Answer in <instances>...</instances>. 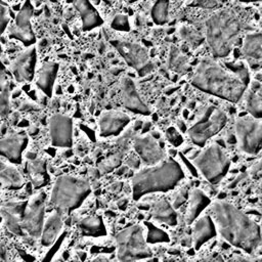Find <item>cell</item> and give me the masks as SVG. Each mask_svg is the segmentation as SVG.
<instances>
[{
  "mask_svg": "<svg viewBox=\"0 0 262 262\" xmlns=\"http://www.w3.org/2000/svg\"><path fill=\"white\" fill-rule=\"evenodd\" d=\"M249 83V74L242 64H228L227 68L212 59L202 60L191 79L198 89L219 98L237 102Z\"/></svg>",
  "mask_w": 262,
  "mask_h": 262,
  "instance_id": "cell-1",
  "label": "cell"
},
{
  "mask_svg": "<svg viewBox=\"0 0 262 262\" xmlns=\"http://www.w3.org/2000/svg\"><path fill=\"white\" fill-rule=\"evenodd\" d=\"M217 232L231 246L254 254L261 247L260 226L232 204L215 201L211 206Z\"/></svg>",
  "mask_w": 262,
  "mask_h": 262,
  "instance_id": "cell-2",
  "label": "cell"
},
{
  "mask_svg": "<svg viewBox=\"0 0 262 262\" xmlns=\"http://www.w3.org/2000/svg\"><path fill=\"white\" fill-rule=\"evenodd\" d=\"M185 177L180 164L173 160L139 170L132 178V196L138 201L142 196L154 192H167L174 189Z\"/></svg>",
  "mask_w": 262,
  "mask_h": 262,
  "instance_id": "cell-3",
  "label": "cell"
},
{
  "mask_svg": "<svg viewBox=\"0 0 262 262\" xmlns=\"http://www.w3.org/2000/svg\"><path fill=\"white\" fill-rule=\"evenodd\" d=\"M239 32V18L231 9L217 10L206 20V39L214 55L218 57H224L230 52Z\"/></svg>",
  "mask_w": 262,
  "mask_h": 262,
  "instance_id": "cell-4",
  "label": "cell"
},
{
  "mask_svg": "<svg viewBox=\"0 0 262 262\" xmlns=\"http://www.w3.org/2000/svg\"><path fill=\"white\" fill-rule=\"evenodd\" d=\"M91 192L87 179L72 175L59 176L53 184L50 203L55 211L69 214L78 209Z\"/></svg>",
  "mask_w": 262,
  "mask_h": 262,
  "instance_id": "cell-5",
  "label": "cell"
},
{
  "mask_svg": "<svg viewBox=\"0 0 262 262\" xmlns=\"http://www.w3.org/2000/svg\"><path fill=\"white\" fill-rule=\"evenodd\" d=\"M116 247L120 262H135L152 255L140 225H131L121 230L116 235Z\"/></svg>",
  "mask_w": 262,
  "mask_h": 262,
  "instance_id": "cell-6",
  "label": "cell"
},
{
  "mask_svg": "<svg viewBox=\"0 0 262 262\" xmlns=\"http://www.w3.org/2000/svg\"><path fill=\"white\" fill-rule=\"evenodd\" d=\"M193 164L207 181L214 185L224 178L230 167L226 152L217 143H212L201 151L193 159Z\"/></svg>",
  "mask_w": 262,
  "mask_h": 262,
  "instance_id": "cell-7",
  "label": "cell"
},
{
  "mask_svg": "<svg viewBox=\"0 0 262 262\" xmlns=\"http://www.w3.org/2000/svg\"><path fill=\"white\" fill-rule=\"evenodd\" d=\"M226 114L215 106H208L201 118L187 130L191 142L204 146L208 139L220 132L226 125Z\"/></svg>",
  "mask_w": 262,
  "mask_h": 262,
  "instance_id": "cell-8",
  "label": "cell"
},
{
  "mask_svg": "<svg viewBox=\"0 0 262 262\" xmlns=\"http://www.w3.org/2000/svg\"><path fill=\"white\" fill-rule=\"evenodd\" d=\"M239 148L248 155H257L262 146V121L252 116L239 117L234 122Z\"/></svg>",
  "mask_w": 262,
  "mask_h": 262,
  "instance_id": "cell-9",
  "label": "cell"
},
{
  "mask_svg": "<svg viewBox=\"0 0 262 262\" xmlns=\"http://www.w3.org/2000/svg\"><path fill=\"white\" fill-rule=\"evenodd\" d=\"M111 43L123 56L126 62L136 70L139 76L143 77L154 70V63L149 59L147 50L140 44L121 39L112 40Z\"/></svg>",
  "mask_w": 262,
  "mask_h": 262,
  "instance_id": "cell-10",
  "label": "cell"
},
{
  "mask_svg": "<svg viewBox=\"0 0 262 262\" xmlns=\"http://www.w3.org/2000/svg\"><path fill=\"white\" fill-rule=\"evenodd\" d=\"M45 201L44 192H39L34 195L28 203L21 219L23 231H26L32 237H40L42 227L44 224L45 215Z\"/></svg>",
  "mask_w": 262,
  "mask_h": 262,
  "instance_id": "cell-11",
  "label": "cell"
},
{
  "mask_svg": "<svg viewBox=\"0 0 262 262\" xmlns=\"http://www.w3.org/2000/svg\"><path fill=\"white\" fill-rule=\"evenodd\" d=\"M34 12L32 3L27 0L15 16L14 23L8 29V36L11 39L20 41L25 46L30 47L35 43V34L31 25V18Z\"/></svg>",
  "mask_w": 262,
  "mask_h": 262,
  "instance_id": "cell-12",
  "label": "cell"
},
{
  "mask_svg": "<svg viewBox=\"0 0 262 262\" xmlns=\"http://www.w3.org/2000/svg\"><path fill=\"white\" fill-rule=\"evenodd\" d=\"M51 143L57 147H71L73 144V120L62 114H54L49 119Z\"/></svg>",
  "mask_w": 262,
  "mask_h": 262,
  "instance_id": "cell-13",
  "label": "cell"
},
{
  "mask_svg": "<svg viewBox=\"0 0 262 262\" xmlns=\"http://www.w3.org/2000/svg\"><path fill=\"white\" fill-rule=\"evenodd\" d=\"M133 147L138 158L147 166H154L166 159V154L152 135L136 136Z\"/></svg>",
  "mask_w": 262,
  "mask_h": 262,
  "instance_id": "cell-14",
  "label": "cell"
},
{
  "mask_svg": "<svg viewBox=\"0 0 262 262\" xmlns=\"http://www.w3.org/2000/svg\"><path fill=\"white\" fill-rule=\"evenodd\" d=\"M36 62V49L34 47H30L12 61L9 71L17 82H30L33 80L35 75Z\"/></svg>",
  "mask_w": 262,
  "mask_h": 262,
  "instance_id": "cell-15",
  "label": "cell"
},
{
  "mask_svg": "<svg viewBox=\"0 0 262 262\" xmlns=\"http://www.w3.org/2000/svg\"><path fill=\"white\" fill-rule=\"evenodd\" d=\"M120 95L122 103L127 110L135 114H140L144 116L149 115L150 111L148 106L144 103V101L141 99L132 79L124 77L121 80Z\"/></svg>",
  "mask_w": 262,
  "mask_h": 262,
  "instance_id": "cell-16",
  "label": "cell"
},
{
  "mask_svg": "<svg viewBox=\"0 0 262 262\" xmlns=\"http://www.w3.org/2000/svg\"><path fill=\"white\" fill-rule=\"evenodd\" d=\"M130 118L125 113L119 111H107L101 114L98 125L101 137L117 136L129 124Z\"/></svg>",
  "mask_w": 262,
  "mask_h": 262,
  "instance_id": "cell-17",
  "label": "cell"
},
{
  "mask_svg": "<svg viewBox=\"0 0 262 262\" xmlns=\"http://www.w3.org/2000/svg\"><path fill=\"white\" fill-rule=\"evenodd\" d=\"M28 144V136L25 133H12L0 139V156L12 163L18 164L21 155Z\"/></svg>",
  "mask_w": 262,
  "mask_h": 262,
  "instance_id": "cell-18",
  "label": "cell"
},
{
  "mask_svg": "<svg viewBox=\"0 0 262 262\" xmlns=\"http://www.w3.org/2000/svg\"><path fill=\"white\" fill-rule=\"evenodd\" d=\"M28 202H9L3 205L0 209V215L3 218L6 228L13 234H23L21 219Z\"/></svg>",
  "mask_w": 262,
  "mask_h": 262,
  "instance_id": "cell-19",
  "label": "cell"
},
{
  "mask_svg": "<svg viewBox=\"0 0 262 262\" xmlns=\"http://www.w3.org/2000/svg\"><path fill=\"white\" fill-rule=\"evenodd\" d=\"M192 243L195 250L216 236L217 230L215 223L210 215L198 217L192 223Z\"/></svg>",
  "mask_w": 262,
  "mask_h": 262,
  "instance_id": "cell-20",
  "label": "cell"
},
{
  "mask_svg": "<svg viewBox=\"0 0 262 262\" xmlns=\"http://www.w3.org/2000/svg\"><path fill=\"white\" fill-rule=\"evenodd\" d=\"M62 228V217L57 211L52 212L46 220L41 231V243L45 247H50L57 239Z\"/></svg>",
  "mask_w": 262,
  "mask_h": 262,
  "instance_id": "cell-21",
  "label": "cell"
},
{
  "mask_svg": "<svg viewBox=\"0 0 262 262\" xmlns=\"http://www.w3.org/2000/svg\"><path fill=\"white\" fill-rule=\"evenodd\" d=\"M210 204V198L203 190L194 188L188 198V205L185 214L186 223L191 224Z\"/></svg>",
  "mask_w": 262,
  "mask_h": 262,
  "instance_id": "cell-22",
  "label": "cell"
},
{
  "mask_svg": "<svg viewBox=\"0 0 262 262\" xmlns=\"http://www.w3.org/2000/svg\"><path fill=\"white\" fill-rule=\"evenodd\" d=\"M74 5L82 18L83 30L85 31L92 30L102 25L103 20L100 14L94 8V6L89 2V0H75Z\"/></svg>",
  "mask_w": 262,
  "mask_h": 262,
  "instance_id": "cell-23",
  "label": "cell"
},
{
  "mask_svg": "<svg viewBox=\"0 0 262 262\" xmlns=\"http://www.w3.org/2000/svg\"><path fill=\"white\" fill-rule=\"evenodd\" d=\"M58 66L53 61L46 62L39 71L36 84L39 89H41L47 96L52 95L53 85L57 76Z\"/></svg>",
  "mask_w": 262,
  "mask_h": 262,
  "instance_id": "cell-24",
  "label": "cell"
},
{
  "mask_svg": "<svg viewBox=\"0 0 262 262\" xmlns=\"http://www.w3.org/2000/svg\"><path fill=\"white\" fill-rule=\"evenodd\" d=\"M152 217L155 220L172 227L176 226L178 223L177 214L173 206L166 199H161L155 203L152 207Z\"/></svg>",
  "mask_w": 262,
  "mask_h": 262,
  "instance_id": "cell-25",
  "label": "cell"
},
{
  "mask_svg": "<svg viewBox=\"0 0 262 262\" xmlns=\"http://www.w3.org/2000/svg\"><path fill=\"white\" fill-rule=\"evenodd\" d=\"M79 228L83 235L92 236V237H100L106 234V227L102 218L98 215L87 216L80 220Z\"/></svg>",
  "mask_w": 262,
  "mask_h": 262,
  "instance_id": "cell-26",
  "label": "cell"
},
{
  "mask_svg": "<svg viewBox=\"0 0 262 262\" xmlns=\"http://www.w3.org/2000/svg\"><path fill=\"white\" fill-rule=\"evenodd\" d=\"M0 183L10 189H18L24 184V178L16 168L0 160Z\"/></svg>",
  "mask_w": 262,
  "mask_h": 262,
  "instance_id": "cell-27",
  "label": "cell"
},
{
  "mask_svg": "<svg viewBox=\"0 0 262 262\" xmlns=\"http://www.w3.org/2000/svg\"><path fill=\"white\" fill-rule=\"evenodd\" d=\"M247 111L250 116L261 119L262 117V97H261V86L259 82H253L251 90L248 92L246 101Z\"/></svg>",
  "mask_w": 262,
  "mask_h": 262,
  "instance_id": "cell-28",
  "label": "cell"
},
{
  "mask_svg": "<svg viewBox=\"0 0 262 262\" xmlns=\"http://www.w3.org/2000/svg\"><path fill=\"white\" fill-rule=\"evenodd\" d=\"M243 52L249 58L260 60L262 56V35L260 33L247 35L243 42Z\"/></svg>",
  "mask_w": 262,
  "mask_h": 262,
  "instance_id": "cell-29",
  "label": "cell"
},
{
  "mask_svg": "<svg viewBox=\"0 0 262 262\" xmlns=\"http://www.w3.org/2000/svg\"><path fill=\"white\" fill-rule=\"evenodd\" d=\"M169 67L177 73H184L188 69V60L178 48L172 47L169 55Z\"/></svg>",
  "mask_w": 262,
  "mask_h": 262,
  "instance_id": "cell-30",
  "label": "cell"
},
{
  "mask_svg": "<svg viewBox=\"0 0 262 262\" xmlns=\"http://www.w3.org/2000/svg\"><path fill=\"white\" fill-rule=\"evenodd\" d=\"M145 225L147 227V234L145 236V241L147 244H160L170 242V237L165 230L157 227L150 222H145Z\"/></svg>",
  "mask_w": 262,
  "mask_h": 262,
  "instance_id": "cell-31",
  "label": "cell"
},
{
  "mask_svg": "<svg viewBox=\"0 0 262 262\" xmlns=\"http://www.w3.org/2000/svg\"><path fill=\"white\" fill-rule=\"evenodd\" d=\"M169 0H157L151 9V16L156 24L163 25L168 19Z\"/></svg>",
  "mask_w": 262,
  "mask_h": 262,
  "instance_id": "cell-32",
  "label": "cell"
},
{
  "mask_svg": "<svg viewBox=\"0 0 262 262\" xmlns=\"http://www.w3.org/2000/svg\"><path fill=\"white\" fill-rule=\"evenodd\" d=\"M179 35L183 40L187 41L191 45H199L203 39L201 34L198 31L187 26H183L180 28Z\"/></svg>",
  "mask_w": 262,
  "mask_h": 262,
  "instance_id": "cell-33",
  "label": "cell"
},
{
  "mask_svg": "<svg viewBox=\"0 0 262 262\" xmlns=\"http://www.w3.org/2000/svg\"><path fill=\"white\" fill-rule=\"evenodd\" d=\"M10 112V102H9V88L6 85L0 93V116L6 117Z\"/></svg>",
  "mask_w": 262,
  "mask_h": 262,
  "instance_id": "cell-34",
  "label": "cell"
},
{
  "mask_svg": "<svg viewBox=\"0 0 262 262\" xmlns=\"http://www.w3.org/2000/svg\"><path fill=\"white\" fill-rule=\"evenodd\" d=\"M121 164V157L119 155H114L107 159H105L103 162H101L98 167L102 172H110L114 168H117Z\"/></svg>",
  "mask_w": 262,
  "mask_h": 262,
  "instance_id": "cell-35",
  "label": "cell"
},
{
  "mask_svg": "<svg viewBox=\"0 0 262 262\" xmlns=\"http://www.w3.org/2000/svg\"><path fill=\"white\" fill-rule=\"evenodd\" d=\"M112 27L119 31H129V21L126 15L118 14L115 16V18L112 21Z\"/></svg>",
  "mask_w": 262,
  "mask_h": 262,
  "instance_id": "cell-36",
  "label": "cell"
},
{
  "mask_svg": "<svg viewBox=\"0 0 262 262\" xmlns=\"http://www.w3.org/2000/svg\"><path fill=\"white\" fill-rule=\"evenodd\" d=\"M9 23V16L7 13L6 7L0 3V37L6 30Z\"/></svg>",
  "mask_w": 262,
  "mask_h": 262,
  "instance_id": "cell-37",
  "label": "cell"
},
{
  "mask_svg": "<svg viewBox=\"0 0 262 262\" xmlns=\"http://www.w3.org/2000/svg\"><path fill=\"white\" fill-rule=\"evenodd\" d=\"M218 5L216 0H192L189 3V6H193V7H201V8H214Z\"/></svg>",
  "mask_w": 262,
  "mask_h": 262,
  "instance_id": "cell-38",
  "label": "cell"
},
{
  "mask_svg": "<svg viewBox=\"0 0 262 262\" xmlns=\"http://www.w3.org/2000/svg\"><path fill=\"white\" fill-rule=\"evenodd\" d=\"M167 138L170 140V142H172L174 145H178L181 143L182 141V137L181 135L175 130V128H169L167 130Z\"/></svg>",
  "mask_w": 262,
  "mask_h": 262,
  "instance_id": "cell-39",
  "label": "cell"
},
{
  "mask_svg": "<svg viewBox=\"0 0 262 262\" xmlns=\"http://www.w3.org/2000/svg\"><path fill=\"white\" fill-rule=\"evenodd\" d=\"M6 85H8L6 70H5L4 64L0 61V91H1Z\"/></svg>",
  "mask_w": 262,
  "mask_h": 262,
  "instance_id": "cell-40",
  "label": "cell"
},
{
  "mask_svg": "<svg viewBox=\"0 0 262 262\" xmlns=\"http://www.w3.org/2000/svg\"><path fill=\"white\" fill-rule=\"evenodd\" d=\"M186 198H187V192L185 191V190H180L179 191V193H178V195L176 196V199H175V202H174V206H173V208H177V207H179L185 200H186Z\"/></svg>",
  "mask_w": 262,
  "mask_h": 262,
  "instance_id": "cell-41",
  "label": "cell"
},
{
  "mask_svg": "<svg viewBox=\"0 0 262 262\" xmlns=\"http://www.w3.org/2000/svg\"><path fill=\"white\" fill-rule=\"evenodd\" d=\"M126 163L128 164V166H130L131 168H138L140 166V159L135 157V156H131L127 159Z\"/></svg>",
  "mask_w": 262,
  "mask_h": 262,
  "instance_id": "cell-42",
  "label": "cell"
},
{
  "mask_svg": "<svg viewBox=\"0 0 262 262\" xmlns=\"http://www.w3.org/2000/svg\"><path fill=\"white\" fill-rule=\"evenodd\" d=\"M237 260H238L239 262H257V260H255V259L246 258V257H238Z\"/></svg>",
  "mask_w": 262,
  "mask_h": 262,
  "instance_id": "cell-43",
  "label": "cell"
},
{
  "mask_svg": "<svg viewBox=\"0 0 262 262\" xmlns=\"http://www.w3.org/2000/svg\"><path fill=\"white\" fill-rule=\"evenodd\" d=\"M120 188H121V184H120V183H113V185L111 186V189H112V190H115V191L119 190Z\"/></svg>",
  "mask_w": 262,
  "mask_h": 262,
  "instance_id": "cell-44",
  "label": "cell"
},
{
  "mask_svg": "<svg viewBox=\"0 0 262 262\" xmlns=\"http://www.w3.org/2000/svg\"><path fill=\"white\" fill-rule=\"evenodd\" d=\"M244 2H250V1H259V0H242Z\"/></svg>",
  "mask_w": 262,
  "mask_h": 262,
  "instance_id": "cell-45",
  "label": "cell"
},
{
  "mask_svg": "<svg viewBox=\"0 0 262 262\" xmlns=\"http://www.w3.org/2000/svg\"><path fill=\"white\" fill-rule=\"evenodd\" d=\"M128 2H134V1H136V0H127Z\"/></svg>",
  "mask_w": 262,
  "mask_h": 262,
  "instance_id": "cell-46",
  "label": "cell"
}]
</instances>
